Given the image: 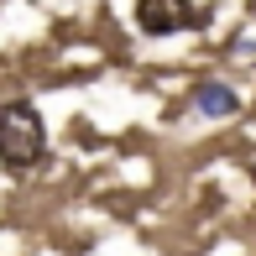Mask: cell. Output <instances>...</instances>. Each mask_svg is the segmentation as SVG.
<instances>
[{"label":"cell","mask_w":256,"mask_h":256,"mask_svg":"<svg viewBox=\"0 0 256 256\" xmlns=\"http://www.w3.org/2000/svg\"><path fill=\"white\" fill-rule=\"evenodd\" d=\"M48 157V120L32 100H6L0 104V168L6 172H32Z\"/></svg>","instance_id":"6da1fadb"},{"label":"cell","mask_w":256,"mask_h":256,"mask_svg":"<svg viewBox=\"0 0 256 256\" xmlns=\"http://www.w3.org/2000/svg\"><path fill=\"white\" fill-rule=\"evenodd\" d=\"M194 21H199L194 0H136V26L146 37H172V32L194 26Z\"/></svg>","instance_id":"7a4b0ae2"},{"label":"cell","mask_w":256,"mask_h":256,"mask_svg":"<svg viewBox=\"0 0 256 256\" xmlns=\"http://www.w3.org/2000/svg\"><path fill=\"white\" fill-rule=\"evenodd\" d=\"M194 104H199L204 115H230V110H236V89H225V84H199V89H194Z\"/></svg>","instance_id":"3957f363"}]
</instances>
